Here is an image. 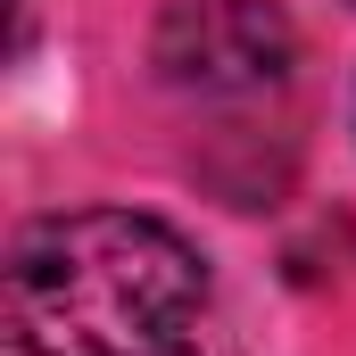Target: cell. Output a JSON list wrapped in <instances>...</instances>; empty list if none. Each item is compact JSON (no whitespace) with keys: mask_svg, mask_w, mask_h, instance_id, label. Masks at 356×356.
<instances>
[{"mask_svg":"<svg viewBox=\"0 0 356 356\" xmlns=\"http://www.w3.org/2000/svg\"><path fill=\"white\" fill-rule=\"evenodd\" d=\"M8 332L25 356H207V266L133 207L42 216L8 249Z\"/></svg>","mask_w":356,"mask_h":356,"instance_id":"1","label":"cell"},{"mask_svg":"<svg viewBox=\"0 0 356 356\" xmlns=\"http://www.w3.org/2000/svg\"><path fill=\"white\" fill-rule=\"evenodd\" d=\"M158 67L182 91H266L290 75V17L273 0H175Z\"/></svg>","mask_w":356,"mask_h":356,"instance_id":"2","label":"cell"}]
</instances>
